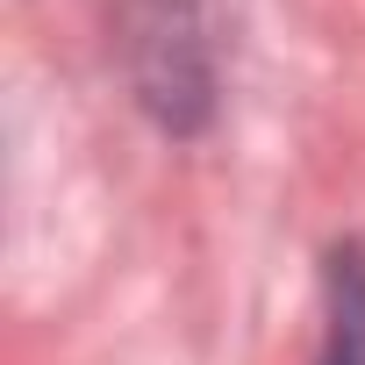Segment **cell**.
<instances>
[{"mask_svg":"<svg viewBox=\"0 0 365 365\" xmlns=\"http://www.w3.org/2000/svg\"><path fill=\"white\" fill-rule=\"evenodd\" d=\"M322 287H329V322L315 365H365V244H336Z\"/></svg>","mask_w":365,"mask_h":365,"instance_id":"obj_1","label":"cell"}]
</instances>
